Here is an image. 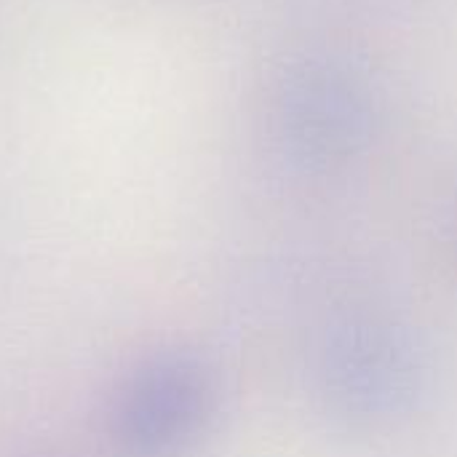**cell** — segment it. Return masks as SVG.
<instances>
[{
  "mask_svg": "<svg viewBox=\"0 0 457 457\" xmlns=\"http://www.w3.org/2000/svg\"><path fill=\"white\" fill-rule=\"evenodd\" d=\"M214 410L217 386L201 359L158 356L120 396L115 439L131 457H177L206 434Z\"/></svg>",
  "mask_w": 457,
  "mask_h": 457,
  "instance_id": "1",
  "label": "cell"
},
{
  "mask_svg": "<svg viewBox=\"0 0 457 457\" xmlns=\"http://www.w3.org/2000/svg\"><path fill=\"white\" fill-rule=\"evenodd\" d=\"M386 321H345L324 348L321 378L329 407L356 423H386L418 394V359L407 337Z\"/></svg>",
  "mask_w": 457,
  "mask_h": 457,
  "instance_id": "2",
  "label": "cell"
}]
</instances>
